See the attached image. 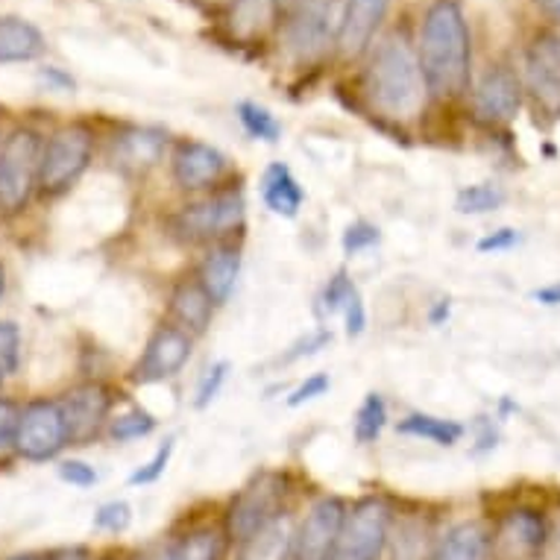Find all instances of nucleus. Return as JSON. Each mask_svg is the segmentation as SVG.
Here are the masks:
<instances>
[{"instance_id": "29", "label": "nucleus", "mask_w": 560, "mask_h": 560, "mask_svg": "<svg viewBox=\"0 0 560 560\" xmlns=\"http://www.w3.org/2000/svg\"><path fill=\"white\" fill-rule=\"evenodd\" d=\"M502 202H505V191H502L499 185L478 183L464 188V191H458L455 209H458L460 214H487L497 212Z\"/></svg>"}, {"instance_id": "26", "label": "nucleus", "mask_w": 560, "mask_h": 560, "mask_svg": "<svg viewBox=\"0 0 560 560\" xmlns=\"http://www.w3.org/2000/svg\"><path fill=\"white\" fill-rule=\"evenodd\" d=\"M396 429H399V434L420 438V441H432L438 446H455L464 438V425L455 423V420L432 417V413H408Z\"/></svg>"}, {"instance_id": "47", "label": "nucleus", "mask_w": 560, "mask_h": 560, "mask_svg": "<svg viewBox=\"0 0 560 560\" xmlns=\"http://www.w3.org/2000/svg\"><path fill=\"white\" fill-rule=\"evenodd\" d=\"M7 560H45V558H38V555H30V551H24V555H12V558Z\"/></svg>"}, {"instance_id": "13", "label": "nucleus", "mask_w": 560, "mask_h": 560, "mask_svg": "<svg viewBox=\"0 0 560 560\" xmlns=\"http://www.w3.org/2000/svg\"><path fill=\"white\" fill-rule=\"evenodd\" d=\"M226 171H230V159L202 141H183L171 156V174L183 191H209L221 185Z\"/></svg>"}, {"instance_id": "42", "label": "nucleus", "mask_w": 560, "mask_h": 560, "mask_svg": "<svg viewBox=\"0 0 560 560\" xmlns=\"http://www.w3.org/2000/svg\"><path fill=\"white\" fill-rule=\"evenodd\" d=\"M45 560H89V549H83V546H68V549L50 551Z\"/></svg>"}, {"instance_id": "30", "label": "nucleus", "mask_w": 560, "mask_h": 560, "mask_svg": "<svg viewBox=\"0 0 560 560\" xmlns=\"http://www.w3.org/2000/svg\"><path fill=\"white\" fill-rule=\"evenodd\" d=\"M156 429V417L144 408H132V411L120 413L115 417L109 425L112 441L118 443H129V441H141V438H148L150 432Z\"/></svg>"}, {"instance_id": "14", "label": "nucleus", "mask_w": 560, "mask_h": 560, "mask_svg": "<svg viewBox=\"0 0 560 560\" xmlns=\"http://www.w3.org/2000/svg\"><path fill=\"white\" fill-rule=\"evenodd\" d=\"M523 106V85L511 68H490L472 94V112L481 124L499 127L516 118Z\"/></svg>"}, {"instance_id": "34", "label": "nucleus", "mask_w": 560, "mask_h": 560, "mask_svg": "<svg viewBox=\"0 0 560 560\" xmlns=\"http://www.w3.org/2000/svg\"><path fill=\"white\" fill-rule=\"evenodd\" d=\"M21 405L12 399H0V458L15 452V438H19Z\"/></svg>"}, {"instance_id": "5", "label": "nucleus", "mask_w": 560, "mask_h": 560, "mask_svg": "<svg viewBox=\"0 0 560 560\" xmlns=\"http://www.w3.org/2000/svg\"><path fill=\"white\" fill-rule=\"evenodd\" d=\"M94 153L92 129L83 124L56 129L42 148V167H38V191L47 197H59L80 176L89 171Z\"/></svg>"}, {"instance_id": "43", "label": "nucleus", "mask_w": 560, "mask_h": 560, "mask_svg": "<svg viewBox=\"0 0 560 560\" xmlns=\"http://www.w3.org/2000/svg\"><path fill=\"white\" fill-rule=\"evenodd\" d=\"M532 296L542 305H560V282H555V285H546V288H537Z\"/></svg>"}, {"instance_id": "1", "label": "nucleus", "mask_w": 560, "mask_h": 560, "mask_svg": "<svg viewBox=\"0 0 560 560\" xmlns=\"http://www.w3.org/2000/svg\"><path fill=\"white\" fill-rule=\"evenodd\" d=\"M425 92L434 97H458L469 85L472 68V45L469 27L458 0H434L425 10L417 47Z\"/></svg>"}, {"instance_id": "45", "label": "nucleus", "mask_w": 560, "mask_h": 560, "mask_svg": "<svg viewBox=\"0 0 560 560\" xmlns=\"http://www.w3.org/2000/svg\"><path fill=\"white\" fill-rule=\"evenodd\" d=\"M534 3H537L551 21H558L560 24V0H534Z\"/></svg>"}, {"instance_id": "25", "label": "nucleus", "mask_w": 560, "mask_h": 560, "mask_svg": "<svg viewBox=\"0 0 560 560\" xmlns=\"http://www.w3.org/2000/svg\"><path fill=\"white\" fill-rule=\"evenodd\" d=\"M226 532H218L212 525L194 528L185 537L171 542L174 560H223L226 555Z\"/></svg>"}, {"instance_id": "20", "label": "nucleus", "mask_w": 560, "mask_h": 560, "mask_svg": "<svg viewBox=\"0 0 560 560\" xmlns=\"http://www.w3.org/2000/svg\"><path fill=\"white\" fill-rule=\"evenodd\" d=\"M45 33L21 15H0V65L36 62L45 56Z\"/></svg>"}, {"instance_id": "3", "label": "nucleus", "mask_w": 560, "mask_h": 560, "mask_svg": "<svg viewBox=\"0 0 560 560\" xmlns=\"http://www.w3.org/2000/svg\"><path fill=\"white\" fill-rule=\"evenodd\" d=\"M247 218V202L241 188H218L200 200L188 202L171 218V230L191 244H209L235 235Z\"/></svg>"}, {"instance_id": "24", "label": "nucleus", "mask_w": 560, "mask_h": 560, "mask_svg": "<svg viewBox=\"0 0 560 560\" xmlns=\"http://www.w3.org/2000/svg\"><path fill=\"white\" fill-rule=\"evenodd\" d=\"M261 200H265V206L270 212L291 221V218H296L300 209H303L305 194L303 188H300V183H296V176L291 174V167L282 165V162H276V165L267 167L265 176H261Z\"/></svg>"}, {"instance_id": "15", "label": "nucleus", "mask_w": 560, "mask_h": 560, "mask_svg": "<svg viewBox=\"0 0 560 560\" xmlns=\"http://www.w3.org/2000/svg\"><path fill=\"white\" fill-rule=\"evenodd\" d=\"M390 0H343L335 47L343 59H359L385 24Z\"/></svg>"}, {"instance_id": "10", "label": "nucleus", "mask_w": 560, "mask_h": 560, "mask_svg": "<svg viewBox=\"0 0 560 560\" xmlns=\"http://www.w3.org/2000/svg\"><path fill=\"white\" fill-rule=\"evenodd\" d=\"M56 402L62 408L68 446H85L103 432L115 396H112L109 385H103V382H83V385L65 390Z\"/></svg>"}, {"instance_id": "8", "label": "nucleus", "mask_w": 560, "mask_h": 560, "mask_svg": "<svg viewBox=\"0 0 560 560\" xmlns=\"http://www.w3.org/2000/svg\"><path fill=\"white\" fill-rule=\"evenodd\" d=\"M340 0H305L291 12L285 30V45L296 59H314L326 54L340 27Z\"/></svg>"}, {"instance_id": "31", "label": "nucleus", "mask_w": 560, "mask_h": 560, "mask_svg": "<svg viewBox=\"0 0 560 560\" xmlns=\"http://www.w3.org/2000/svg\"><path fill=\"white\" fill-rule=\"evenodd\" d=\"M21 361V331L15 323L0 320V387L7 385Z\"/></svg>"}, {"instance_id": "37", "label": "nucleus", "mask_w": 560, "mask_h": 560, "mask_svg": "<svg viewBox=\"0 0 560 560\" xmlns=\"http://www.w3.org/2000/svg\"><path fill=\"white\" fill-rule=\"evenodd\" d=\"M329 373H314V376H308L303 382V385L296 387L294 394L288 396V405L291 408H300V405L312 402V399H317V396H323L326 390H329Z\"/></svg>"}, {"instance_id": "44", "label": "nucleus", "mask_w": 560, "mask_h": 560, "mask_svg": "<svg viewBox=\"0 0 560 560\" xmlns=\"http://www.w3.org/2000/svg\"><path fill=\"white\" fill-rule=\"evenodd\" d=\"M138 560H174V551H171V542H159V546H150Z\"/></svg>"}, {"instance_id": "41", "label": "nucleus", "mask_w": 560, "mask_h": 560, "mask_svg": "<svg viewBox=\"0 0 560 560\" xmlns=\"http://www.w3.org/2000/svg\"><path fill=\"white\" fill-rule=\"evenodd\" d=\"M520 244V232L516 230H497L485 235V238L478 241V253H499V249H511Z\"/></svg>"}, {"instance_id": "22", "label": "nucleus", "mask_w": 560, "mask_h": 560, "mask_svg": "<svg viewBox=\"0 0 560 560\" xmlns=\"http://www.w3.org/2000/svg\"><path fill=\"white\" fill-rule=\"evenodd\" d=\"M493 542H499L508 555H534V551L542 549L546 542V520L537 511H528V508H520L514 514H508L499 525V537H493Z\"/></svg>"}, {"instance_id": "2", "label": "nucleus", "mask_w": 560, "mask_h": 560, "mask_svg": "<svg viewBox=\"0 0 560 560\" xmlns=\"http://www.w3.org/2000/svg\"><path fill=\"white\" fill-rule=\"evenodd\" d=\"M370 103L394 120H411L425 103V80L420 59L405 33H390L373 50L364 74Z\"/></svg>"}, {"instance_id": "9", "label": "nucleus", "mask_w": 560, "mask_h": 560, "mask_svg": "<svg viewBox=\"0 0 560 560\" xmlns=\"http://www.w3.org/2000/svg\"><path fill=\"white\" fill-rule=\"evenodd\" d=\"M68 446L62 408L56 399H33L21 408L15 452L27 460H50Z\"/></svg>"}, {"instance_id": "40", "label": "nucleus", "mask_w": 560, "mask_h": 560, "mask_svg": "<svg viewBox=\"0 0 560 560\" xmlns=\"http://www.w3.org/2000/svg\"><path fill=\"white\" fill-rule=\"evenodd\" d=\"M343 320H347V335L349 338H359L364 326H368V312H364V303H361V294L349 296V303L343 305Z\"/></svg>"}, {"instance_id": "39", "label": "nucleus", "mask_w": 560, "mask_h": 560, "mask_svg": "<svg viewBox=\"0 0 560 560\" xmlns=\"http://www.w3.org/2000/svg\"><path fill=\"white\" fill-rule=\"evenodd\" d=\"M226 370H230V364H226V361H221V364H214V368L206 373L200 390H197V408H206V405L212 402L214 396H218L221 385L226 382Z\"/></svg>"}, {"instance_id": "4", "label": "nucleus", "mask_w": 560, "mask_h": 560, "mask_svg": "<svg viewBox=\"0 0 560 560\" xmlns=\"http://www.w3.org/2000/svg\"><path fill=\"white\" fill-rule=\"evenodd\" d=\"M45 141L36 129H12L0 148V214H19L27 209L30 197L38 188Z\"/></svg>"}, {"instance_id": "46", "label": "nucleus", "mask_w": 560, "mask_h": 560, "mask_svg": "<svg viewBox=\"0 0 560 560\" xmlns=\"http://www.w3.org/2000/svg\"><path fill=\"white\" fill-rule=\"evenodd\" d=\"M276 3V10H282V12H294L300 3H305V0H273Z\"/></svg>"}, {"instance_id": "32", "label": "nucleus", "mask_w": 560, "mask_h": 560, "mask_svg": "<svg viewBox=\"0 0 560 560\" xmlns=\"http://www.w3.org/2000/svg\"><path fill=\"white\" fill-rule=\"evenodd\" d=\"M129 525H132V508H129L124 499L106 502V505H101L94 511V528H101V532L120 534L127 532Z\"/></svg>"}, {"instance_id": "23", "label": "nucleus", "mask_w": 560, "mask_h": 560, "mask_svg": "<svg viewBox=\"0 0 560 560\" xmlns=\"http://www.w3.org/2000/svg\"><path fill=\"white\" fill-rule=\"evenodd\" d=\"M294 537L296 528L291 516H276L273 523H267L249 540L241 542L238 560H294Z\"/></svg>"}, {"instance_id": "28", "label": "nucleus", "mask_w": 560, "mask_h": 560, "mask_svg": "<svg viewBox=\"0 0 560 560\" xmlns=\"http://www.w3.org/2000/svg\"><path fill=\"white\" fill-rule=\"evenodd\" d=\"M387 423V405L385 399L378 394H368L364 396V402H361L359 413H355V425H352V432H355V441L361 446H368V443H376L382 429Z\"/></svg>"}, {"instance_id": "16", "label": "nucleus", "mask_w": 560, "mask_h": 560, "mask_svg": "<svg viewBox=\"0 0 560 560\" xmlns=\"http://www.w3.org/2000/svg\"><path fill=\"white\" fill-rule=\"evenodd\" d=\"M525 83L546 109H560V36L542 33L525 50Z\"/></svg>"}, {"instance_id": "38", "label": "nucleus", "mask_w": 560, "mask_h": 560, "mask_svg": "<svg viewBox=\"0 0 560 560\" xmlns=\"http://www.w3.org/2000/svg\"><path fill=\"white\" fill-rule=\"evenodd\" d=\"M59 478L85 490V487L97 485V469L92 464H85V460H62L59 464Z\"/></svg>"}, {"instance_id": "48", "label": "nucleus", "mask_w": 560, "mask_h": 560, "mask_svg": "<svg viewBox=\"0 0 560 560\" xmlns=\"http://www.w3.org/2000/svg\"><path fill=\"white\" fill-rule=\"evenodd\" d=\"M3 291H7V267L0 265V296H3Z\"/></svg>"}, {"instance_id": "35", "label": "nucleus", "mask_w": 560, "mask_h": 560, "mask_svg": "<svg viewBox=\"0 0 560 560\" xmlns=\"http://www.w3.org/2000/svg\"><path fill=\"white\" fill-rule=\"evenodd\" d=\"M378 238H382V235H378V230L373 226V223H368V221L352 223V226L343 232V253H347V256L364 253V249L376 247Z\"/></svg>"}, {"instance_id": "12", "label": "nucleus", "mask_w": 560, "mask_h": 560, "mask_svg": "<svg viewBox=\"0 0 560 560\" xmlns=\"http://www.w3.org/2000/svg\"><path fill=\"white\" fill-rule=\"evenodd\" d=\"M343 516H347V505L338 497L317 499L296 528L294 560H331Z\"/></svg>"}, {"instance_id": "7", "label": "nucleus", "mask_w": 560, "mask_h": 560, "mask_svg": "<svg viewBox=\"0 0 560 560\" xmlns=\"http://www.w3.org/2000/svg\"><path fill=\"white\" fill-rule=\"evenodd\" d=\"M285 493V476H279V472H261L247 487H241L238 493L232 497L230 511H226V523H223L226 537L241 546L258 528H265L267 523H273L276 516L285 514L282 511Z\"/></svg>"}, {"instance_id": "17", "label": "nucleus", "mask_w": 560, "mask_h": 560, "mask_svg": "<svg viewBox=\"0 0 560 560\" xmlns=\"http://www.w3.org/2000/svg\"><path fill=\"white\" fill-rule=\"evenodd\" d=\"M167 148V132L156 127H129L115 138V165L129 171V174H148L150 167L162 162V153Z\"/></svg>"}, {"instance_id": "18", "label": "nucleus", "mask_w": 560, "mask_h": 560, "mask_svg": "<svg viewBox=\"0 0 560 560\" xmlns=\"http://www.w3.org/2000/svg\"><path fill=\"white\" fill-rule=\"evenodd\" d=\"M241 273V249L238 244L221 241L209 249V256L200 261L197 279L206 288V294L212 296L214 305H223L232 296V288L238 282Z\"/></svg>"}, {"instance_id": "19", "label": "nucleus", "mask_w": 560, "mask_h": 560, "mask_svg": "<svg viewBox=\"0 0 560 560\" xmlns=\"http://www.w3.org/2000/svg\"><path fill=\"white\" fill-rule=\"evenodd\" d=\"M214 308L212 296L206 294V288L200 285V279H183L176 282L171 291V317L179 329H185L191 338L202 335L212 326Z\"/></svg>"}, {"instance_id": "6", "label": "nucleus", "mask_w": 560, "mask_h": 560, "mask_svg": "<svg viewBox=\"0 0 560 560\" xmlns=\"http://www.w3.org/2000/svg\"><path fill=\"white\" fill-rule=\"evenodd\" d=\"M394 511L382 497H368L347 508L331 560H382L390 542Z\"/></svg>"}, {"instance_id": "11", "label": "nucleus", "mask_w": 560, "mask_h": 560, "mask_svg": "<svg viewBox=\"0 0 560 560\" xmlns=\"http://www.w3.org/2000/svg\"><path fill=\"white\" fill-rule=\"evenodd\" d=\"M194 349V338L176 323H165L150 335L148 347L141 352V359L132 368V378L141 385H153V382H165L174 378L179 370L188 364Z\"/></svg>"}, {"instance_id": "49", "label": "nucleus", "mask_w": 560, "mask_h": 560, "mask_svg": "<svg viewBox=\"0 0 560 560\" xmlns=\"http://www.w3.org/2000/svg\"><path fill=\"white\" fill-rule=\"evenodd\" d=\"M101 560H118V558H101Z\"/></svg>"}, {"instance_id": "27", "label": "nucleus", "mask_w": 560, "mask_h": 560, "mask_svg": "<svg viewBox=\"0 0 560 560\" xmlns=\"http://www.w3.org/2000/svg\"><path fill=\"white\" fill-rule=\"evenodd\" d=\"M238 120L241 127L247 129L249 138H256V141H267V144H276L279 136H282V124L276 120V115L261 103L253 101H241L238 103Z\"/></svg>"}, {"instance_id": "21", "label": "nucleus", "mask_w": 560, "mask_h": 560, "mask_svg": "<svg viewBox=\"0 0 560 560\" xmlns=\"http://www.w3.org/2000/svg\"><path fill=\"white\" fill-rule=\"evenodd\" d=\"M497 542L481 523H458L434 542L429 560H493Z\"/></svg>"}, {"instance_id": "36", "label": "nucleus", "mask_w": 560, "mask_h": 560, "mask_svg": "<svg viewBox=\"0 0 560 560\" xmlns=\"http://www.w3.org/2000/svg\"><path fill=\"white\" fill-rule=\"evenodd\" d=\"M359 288L352 285V279L347 273H338L335 279H329V285L323 291V308L329 314L343 312V305L349 303V296L355 294Z\"/></svg>"}, {"instance_id": "33", "label": "nucleus", "mask_w": 560, "mask_h": 560, "mask_svg": "<svg viewBox=\"0 0 560 560\" xmlns=\"http://www.w3.org/2000/svg\"><path fill=\"white\" fill-rule=\"evenodd\" d=\"M171 455H174V438H167L162 446L156 450V455L144 464V467H138L132 476H129V485L138 487V485H153L159 478L165 476L167 464H171Z\"/></svg>"}]
</instances>
